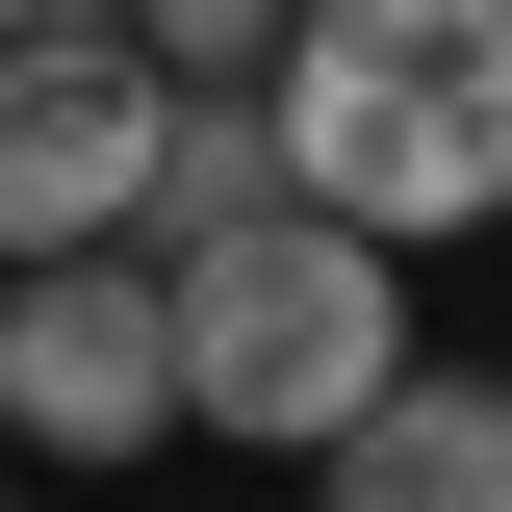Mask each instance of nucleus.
Here are the masks:
<instances>
[{"instance_id": "nucleus-1", "label": "nucleus", "mask_w": 512, "mask_h": 512, "mask_svg": "<svg viewBox=\"0 0 512 512\" xmlns=\"http://www.w3.org/2000/svg\"><path fill=\"white\" fill-rule=\"evenodd\" d=\"M256 103H282V205H333V231L384 256L512 231V0H308Z\"/></svg>"}, {"instance_id": "nucleus-2", "label": "nucleus", "mask_w": 512, "mask_h": 512, "mask_svg": "<svg viewBox=\"0 0 512 512\" xmlns=\"http://www.w3.org/2000/svg\"><path fill=\"white\" fill-rule=\"evenodd\" d=\"M154 333H180V436H256V461H333L410 384V256L333 231V205H256V231L154 256Z\"/></svg>"}, {"instance_id": "nucleus-3", "label": "nucleus", "mask_w": 512, "mask_h": 512, "mask_svg": "<svg viewBox=\"0 0 512 512\" xmlns=\"http://www.w3.org/2000/svg\"><path fill=\"white\" fill-rule=\"evenodd\" d=\"M0 436L26 461H154L180 436V333H154V256H0Z\"/></svg>"}, {"instance_id": "nucleus-4", "label": "nucleus", "mask_w": 512, "mask_h": 512, "mask_svg": "<svg viewBox=\"0 0 512 512\" xmlns=\"http://www.w3.org/2000/svg\"><path fill=\"white\" fill-rule=\"evenodd\" d=\"M154 180V52L128 26H26L0 52V256H103Z\"/></svg>"}, {"instance_id": "nucleus-5", "label": "nucleus", "mask_w": 512, "mask_h": 512, "mask_svg": "<svg viewBox=\"0 0 512 512\" xmlns=\"http://www.w3.org/2000/svg\"><path fill=\"white\" fill-rule=\"evenodd\" d=\"M308 487H333V512H487V487H512V384H487V359H410Z\"/></svg>"}, {"instance_id": "nucleus-6", "label": "nucleus", "mask_w": 512, "mask_h": 512, "mask_svg": "<svg viewBox=\"0 0 512 512\" xmlns=\"http://www.w3.org/2000/svg\"><path fill=\"white\" fill-rule=\"evenodd\" d=\"M282 205V103L256 77H154V180H128V256H205Z\"/></svg>"}, {"instance_id": "nucleus-7", "label": "nucleus", "mask_w": 512, "mask_h": 512, "mask_svg": "<svg viewBox=\"0 0 512 512\" xmlns=\"http://www.w3.org/2000/svg\"><path fill=\"white\" fill-rule=\"evenodd\" d=\"M128 52L154 77H282V26H308V0H103Z\"/></svg>"}, {"instance_id": "nucleus-8", "label": "nucleus", "mask_w": 512, "mask_h": 512, "mask_svg": "<svg viewBox=\"0 0 512 512\" xmlns=\"http://www.w3.org/2000/svg\"><path fill=\"white\" fill-rule=\"evenodd\" d=\"M26 26H52V0H0V52H26Z\"/></svg>"}, {"instance_id": "nucleus-9", "label": "nucleus", "mask_w": 512, "mask_h": 512, "mask_svg": "<svg viewBox=\"0 0 512 512\" xmlns=\"http://www.w3.org/2000/svg\"><path fill=\"white\" fill-rule=\"evenodd\" d=\"M52 26H103V0H52Z\"/></svg>"}, {"instance_id": "nucleus-10", "label": "nucleus", "mask_w": 512, "mask_h": 512, "mask_svg": "<svg viewBox=\"0 0 512 512\" xmlns=\"http://www.w3.org/2000/svg\"><path fill=\"white\" fill-rule=\"evenodd\" d=\"M0 512H52V487H0Z\"/></svg>"}, {"instance_id": "nucleus-11", "label": "nucleus", "mask_w": 512, "mask_h": 512, "mask_svg": "<svg viewBox=\"0 0 512 512\" xmlns=\"http://www.w3.org/2000/svg\"><path fill=\"white\" fill-rule=\"evenodd\" d=\"M487 512H512V487H487Z\"/></svg>"}]
</instances>
